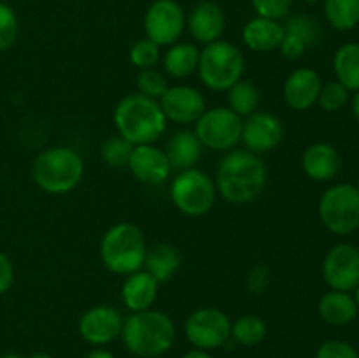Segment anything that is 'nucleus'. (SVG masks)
<instances>
[{"mask_svg": "<svg viewBox=\"0 0 359 358\" xmlns=\"http://www.w3.org/2000/svg\"><path fill=\"white\" fill-rule=\"evenodd\" d=\"M342 167V158L335 146L328 142H314L302 154V168L316 183H326L337 178Z\"/></svg>", "mask_w": 359, "mask_h": 358, "instance_id": "6ab92c4d", "label": "nucleus"}, {"mask_svg": "<svg viewBox=\"0 0 359 358\" xmlns=\"http://www.w3.org/2000/svg\"><path fill=\"white\" fill-rule=\"evenodd\" d=\"M160 107L167 121L177 125H195L200 116L205 112L207 102L200 90L189 84H174L161 95Z\"/></svg>", "mask_w": 359, "mask_h": 358, "instance_id": "4468645a", "label": "nucleus"}, {"mask_svg": "<svg viewBox=\"0 0 359 358\" xmlns=\"http://www.w3.org/2000/svg\"><path fill=\"white\" fill-rule=\"evenodd\" d=\"M266 337V323L258 314H242L231 321V340L245 347L262 344Z\"/></svg>", "mask_w": 359, "mask_h": 358, "instance_id": "cd10ccee", "label": "nucleus"}, {"mask_svg": "<svg viewBox=\"0 0 359 358\" xmlns=\"http://www.w3.org/2000/svg\"><path fill=\"white\" fill-rule=\"evenodd\" d=\"M0 358H25V357H21V354H16V353H6Z\"/></svg>", "mask_w": 359, "mask_h": 358, "instance_id": "49530a36", "label": "nucleus"}, {"mask_svg": "<svg viewBox=\"0 0 359 358\" xmlns=\"http://www.w3.org/2000/svg\"><path fill=\"white\" fill-rule=\"evenodd\" d=\"M28 358H53V357L49 353H46V351H37V353L30 354Z\"/></svg>", "mask_w": 359, "mask_h": 358, "instance_id": "c03bdc74", "label": "nucleus"}, {"mask_svg": "<svg viewBox=\"0 0 359 358\" xmlns=\"http://www.w3.org/2000/svg\"><path fill=\"white\" fill-rule=\"evenodd\" d=\"M170 199L184 216L200 218L216 204V183L207 172L196 167L181 171L170 183Z\"/></svg>", "mask_w": 359, "mask_h": 358, "instance_id": "6e6552de", "label": "nucleus"}, {"mask_svg": "<svg viewBox=\"0 0 359 358\" xmlns=\"http://www.w3.org/2000/svg\"><path fill=\"white\" fill-rule=\"evenodd\" d=\"M269 179L265 161L256 153L248 150L226 151L217 165L216 183L217 195L223 197L226 202L249 204L258 199L263 193Z\"/></svg>", "mask_w": 359, "mask_h": 358, "instance_id": "f257e3e1", "label": "nucleus"}, {"mask_svg": "<svg viewBox=\"0 0 359 358\" xmlns=\"http://www.w3.org/2000/svg\"><path fill=\"white\" fill-rule=\"evenodd\" d=\"M14 283V267L9 256L0 251V295L7 293Z\"/></svg>", "mask_w": 359, "mask_h": 358, "instance_id": "ea45409f", "label": "nucleus"}, {"mask_svg": "<svg viewBox=\"0 0 359 358\" xmlns=\"http://www.w3.org/2000/svg\"><path fill=\"white\" fill-rule=\"evenodd\" d=\"M284 139V125L279 116L269 111H256L242 121L241 142L244 150L263 154L276 150Z\"/></svg>", "mask_w": 359, "mask_h": 358, "instance_id": "ddd939ff", "label": "nucleus"}, {"mask_svg": "<svg viewBox=\"0 0 359 358\" xmlns=\"http://www.w3.org/2000/svg\"><path fill=\"white\" fill-rule=\"evenodd\" d=\"M86 358H116V357L111 353V351L105 350V347H95V350H91L90 353L86 354Z\"/></svg>", "mask_w": 359, "mask_h": 358, "instance_id": "a19ab883", "label": "nucleus"}, {"mask_svg": "<svg viewBox=\"0 0 359 358\" xmlns=\"http://www.w3.org/2000/svg\"><path fill=\"white\" fill-rule=\"evenodd\" d=\"M181 267V253L168 242H160L153 248H147L144 270L149 272L158 283H168L177 274Z\"/></svg>", "mask_w": 359, "mask_h": 358, "instance_id": "b1692460", "label": "nucleus"}, {"mask_svg": "<svg viewBox=\"0 0 359 358\" xmlns=\"http://www.w3.org/2000/svg\"><path fill=\"white\" fill-rule=\"evenodd\" d=\"M323 279L330 290L354 291L359 284V248L351 242L333 246L323 260Z\"/></svg>", "mask_w": 359, "mask_h": 358, "instance_id": "f8f14e48", "label": "nucleus"}, {"mask_svg": "<svg viewBox=\"0 0 359 358\" xmlns=\"http://www.w3.org/2000/svg\"><path fill=\"white\" fill-rule=\"evenodd\" d=\"M284 37V25L266 18H252L242 30V41L251 51L270 53L279 49Z\"/></svg>", "mask_w": 359, "mask_h": 358, "instance_id": "412c9836", "label": "nucleus"}, {"mask_svg": "<svg viewBox=\"0 0 359 358\" xmlns=\"http://www.w3.org/2000/svg\"><path fill=\"white\" fill-rule=\"evenodd\" d=\"M121 339L126 350L135 357L158 358L174 346V319L158 309L132 312L123 323Z\"/></svg>", "mask_w": 359, "mask_h": 358, "instance_id": "f03ea898", "label": "nucleus"}, {"mask_svg": "<svg viewBox=\"0 0 359 358\" xmlns=\"http://www.w3.org/2000/svg\"><path fill=\"white\" fill-rule=\"evenodd\" d=\"M83 175V157L67 146H53L41 151L32 165L34 183L49 195L70 193L79 186Z\"/></svg>", "mask_w": 359, "mask_h": 358, "instance_id": "20e7f679", "label": "nucleus"}, {"mask_svg": "<svg viewBox=\"0 0 359 358\" xmlns=\"http://www.w3.org/2000/svg\"><path fill=\"white\" fill-rule=\"evenodd\" d=\"M356 188L359 190V175H358V183H356Z\"/></svg>", "mask_w": 359, "mask_h": 358, "instance_id": "09e8293b", "label": "nucleus"}, {"mask_svg": "<svg viewBox=\"0 0 359 358\" xmlns=\"http://www.w3.org/2000/svg\"><path fill=\"white\" fill-rule=\"evenodd\" d=\"M137 93L144 95V97L154 98L160 100L161 95L168 90V81L165 72L153 69H144L137 74Z\"/></svg>", "mask_w": 359, "mask_h": 358, "instance_id": "2f4dec72", "label": "nucleus"}, {"mask_svg": "<svg viewBox=\"0 0 359 358\" xmlns=\"http://www.w3.org/2000/svg\"><path fill=\"white\" fill-rule=\"evenodd\" d=\"M184 336L196 350H217L231 339V319L217 307H200L186 318Z\"/></svg>", "mask_w": 359, "mask_h": 358, "instance_id": "9d476101", "label": "nucleus"}, {"mask_svg": "<svg viewBox=\"0 0 359 358\" xmlns=\"http://www.w3.org/2000/svg\"><path fill=\"white\" fill-rule=\"evenodd\" d=\"M146 253V235L130 221H119L102 235L100 260L112 274L128 276L142 270Z\"/></svg>", "mask_w": 359, "mask_h": 358, "instance_id": "39448f33", "label": "nucleus"}, {"mask_svg": "<svg viewBox=\"0 0 359 358\" xmlns=\"http://www.w3.org/2000/svg\"><path fill=\"white\" fill-rule=\"evenodd\" d=\"M351 109H353L354 118H356L358 123H359V91H354L353 102H351Z\"/></svg>", "mask_w": 359, "mask_h": 358, "instance_id": "37998d69", "label": "nucleus"}, {"mask_svg": "<svg viewBox=\"0 0 359 358\" xmlns=\"http://www.w3.org/2000/svg\"><path fill=\"white\" fill-rule=\"evenodd\" d=\"M321 88L323 79L318 70L311 69V67L294 69L284 81V102H286L287 107L297 112L309 111L318 104Z\"/></svg>", "mask_w": 359, "mask_h": 358, "instance_id": "f3484780", "label": "nucleus"}, {"mask_svg": "<svg viewBox=\"0 0 359 358\" xmlns=\"http://www.w3.org/2000/svg\"><path fill=\"white\" fill-rule=\"evenodd\" d=\"M114 125L121 137L133 146L154 144L167 130V118L160 102L140 93H128L114 109Z\"/></svg>", "mask_w": 359, "mask_h": 358, "instance_id": "7ed1b4c3", "label": "nucleus"}, {"mask_svg": "<svg viewBox=\"0 0 359 358\" xmlns=\"http://www.w3.org/2000/svg\"><path fill=\"white\" fill-rule=\"evenodd\" d=\"M325 16L335 30H353L359 25V0H325Z\"/></svg>", "mask_w": 359, "mask_h": 358, "instance_id": "c85d7f7f", "label": "nucleus"}, {"mask_svg": "<svg viewBox=\"0 0 359 358\" xmlns=\"http://www.w3.org/2000/svg\"><path fill=\"white\" fill-rule=\"evenodd\" d=\"M284 32L300 37L309 48L314 46L319 41V37H321V28H319V25L311 16H307V14H293V16H287L286 25H284Z\"/></svg>", "mask_w": 359, "mask_h": 358, "instance_id": "72a5a7b5", "label": "nucleus"}, {"mask_svg": "<svg viewBox=\"0 0 359 358\" xmlns=\"http://www.w3.org/2000/svg\"><path fill=\"white\" fill-rule=\"evenodd\" d=\"M307 49H309V46L305 44V42L302 41L300 37H297V35L284 32L283 42H280V46H279V51H280V55L284 56V58H286V60H298V58H302V56L305 55V51H307Z\"/></svg>", "mask_w": 359, "mask_h": 358, "instance_id": "58836bf2", "label": "nucleus"}, {"mask_svg": "<svg viewBox=\"0 0 359 358\" xmlns=\"http://www.w3.org/2000/svg\"><path fill=\"white\" fill-rule=\"evenodd\" d=\"M133 144L128 142L125 137H121L119 133L116 135L107 137V139L102 142L100 147V157L104 160L105 165H109L111 168H123L128 165L130 154H132Z\"/></svg>", "mask_w": 359, "mask_h": 358, "instance_id": "c756f323", "label": "nucleus"}, {"mask_svg": "<svg viewBox=\"0 0 359 358\" xmlns=\"http://www.w3.org/2000/svg\"><path fill=\"white\" fill-rule=\"evenodd\" d=\"M319 220L335 235H351L359 228V190L351 183H339L319 199Z\"/></svg>", "mask_w": 359, "mask_h": 358, "instance_id": "0eeeda50", "label": "nucleus"}, {"mask_svg": "<svg viewBox=\"0 0 359 358\" xmlns=\"http://www.w3.org/2000/svg\"><path fill=\"white\" fill-rule=\"evenodd\" d=\"M353 297H354V302H356L358 307H359V284H358L356 288H354V295H353Z\"/></svg>", "mask_w": 359, "mask_h": 358, "instance_id": "a18cd8bd", "label": "nucleus"}, {"mask_svg": "<svg viewBox=\"0 0 359 358\" xmlns=\"http://www.w3.org/2000/svg\"><path fill=\"white\" fill-rule=\"evenodd\" d=\"M256 16L280 21L290 16L293 0H251Z\"/></svg>", "mask_w": 359, "mask_h": 358, "instance_id": "c9c22d12", "label": "nucleus"}, {"mask_svg": "<svg viewBox=\"0 0 359 358\" xmlns=\"http://www.w3.org/2000/svg\"><path fill=\"white\" fill-rule=\"evenodd\" d=\"M203 146L193 130H179L168 139L165 154L170 161L172 171H188L200 161Z\"/></svg>", "mask_w": 359, "mask_h": 358, "instance_id": "4be33fe9", "label": "nucleus"}, {"mask_svg": "<svg viewBox=\"0 0 359 358\" xmlns=\"http://www.w3.org/2000/svg\"><path fill=\"white\" fill-rule=\"evenodd\" d=\"M160 283L146 270L128 274L121 286V302L130 312H140L153 309L158 298Z\"/></svg>", "mask_w": 359, "mask_h": 358, "instance_id": "aec40b11", "label": "nucleus"}, {"mask_svg": "<svg viewBox=\"0 0 359 358\" xmlns=\"http://www.w3.org/2000/svg\"><path fill=\"white\" fill-rule=\"evenodd\" d=\"M351 91L344 86L339 81H328V83H323L321 93H319L318 105L325 112H339L349 102Z\"/></svg>", "mask_w": 359, "mask_h": 358, "instance_id": "473e14b6", "label": "nucleus"}, {"mask_svg": "<svg viewBox=\"0 0 359 358\" xmlns=\"http://www.w3.org/2000/svg\"><path fill=\"white\" fill-rule=\"evenodd\" d=\"M242 121L230 107H210L200 116L193 132L207 150L231 151L241 142Z\"/></svg>", "mask_w": 359, "mask_h": 358, "instance_id": "1a4fd4ad", "label": "nucleus"}, {"mask_svg": "<svg viewBox=\"0 0 359 358\" xmlns=\"http://www.w3.org/2000/svg\"><path fill=\"white\" fill-rule=\"evenodd\" d=\"M200 49L193 42H181L168 46L163 55V70L165 76H170L174 79H186L193 76L198 69Z\"/></svg>", "mask_w": 359, "mask_h": 358, "instance_id": "393cba45", "label": "nucleus"}, {"mask_svg": "<svg viewBox=\"0 0 359 358\" xmlns=\"http://www.w3.org/2000/svg\"><path fill=\"white\" fill-rule=\"evenodd\" d=\"M245 70V58L241 49L231 42L219 41L205 44L200 51L198 72L200 81L212 91H228L242 79Z\"/></svg>", "mask_w": 359, "mask_h": 358, "instance_id": "423d86ee", "label": "nucleus"}, {"mask_svg": "<svg viewBox=\"0 0 359 358\" xmlns=\"http://www.w3.org/2000/svg\"><path fill=\"white\" fill-rule=\"evenodd\" d=\"M186 28V14L175 0H154L144 16L146 37L158 46H172L181 39Z\"/></svg>", "mask_w": 359, "mask_h": 358, "instance_id": "9b49d317", "label": "nucleus"}, {"mask_svg": "<svg viewBox=\"0 0 359 358\" xmlns=\"http://www.w3.org/2000/svg\"><path fill=\"white\" fill-rule=\"evenodd\" d=\"M228 98V107L241 116L242 119L251 116L252 112L259 111V102H262V93H259L258 86L252 81L244 79L233 84L230 90L226 91Z\"/></svg>", "mask_w": 359, "mask_h": 358, "instance_id": "bb28decb", "label": "nucleus"}, {"mask_svg": "<svg viewBox=\"0 0 359 358\" xmlns=\"http://www.w3.org/2000/svg\"><path fill=\"white\" fill-rule=\"evenodd\" d=\"M270 279H272V276H270L269 267L263 265V263H258V265L252 267L248 272V276H245V288H248L252 295H262L269 290Z\"/></svg>", "mask_w": 359, "mask_h": 358, "instance_id": "4c0bfd02", "label": "nucleus"}, {"mask_svg": "<svg viewBox=\"0 0 359 358\" xmlns=\"http://www.w3.org/2000/svg\"><path fill=\"white\" fill-rule=\"evenodd\" d=\"M160 46L156 42H153L151 39L144 37L139 39L132 44L128 51V60L133 67H137L139 70L144 69H153L158 62H160Z\"/></svg>", "mask_w": 359, "mask_h": 358, "instance_id": "7c9ffc66", "label": "nucleus"}, {"mask_svg": "<svg viewBox=\"0 0 359 358\" xmlns=\"http://www.w3.org/2000/svg\"><path fill=\"white\" fill-rule=\"evenodd\" d=\"M316 358H359V353L353 344L346 340L330 339L318 347Z\"/></svg>", "mask_w": 359, "mask_h": 358, "instance_id": "e433bc0d", "label": "nucleus"}, {"mask_svg": "<svg viewBox=\"0 0 359 358\" xmlns=\"http://www.w3.org/2000/svg\"><path fill=\"white\" fill-rule=\"evenodd\" d=\"M18 30H20V25H18V16L13 7L0 2V53L9 49L16 42Z\"/></svg>", "mask_w": 359, "mask_h": 358, "instance_id": "f704fd0d", "label": "nucleus"}, {"mask_svg": "<svg viewBox=\"0 0 359 358\" xmlns=\"http://www.w3.org/2000/svg\"><path fill=\"white\" fill-rule=\"evenodd\" d=\"M304 2H307V4H318V2H321V0H304Z\"/></svg>", "mask_w": 359, "mask_h": 358, "instance_id": "de8ad7c7", "label": "nucleus"}, {"mask_svg": "<svg viewBox=\"0 0 359 358\" xmlns=\"http://www.w3.org/2000/svg\"><path fill=\"white\" fill-rule=\"evenodd\" d=\"M318 312L323 321L328 325L346 326L358 318L359 307L353 295L347 291L330 290L319 298Z\"/></svg>", "mask_w": 359, "mask_h": 358, "instance_id": "5701e85b", "label": "nucleus"}, {"mask_svg": "<svg viewBox=\"0 0 359 358\" xmlns=\"http://www.w3.org/2000/svg\"><path fill=\"white\" fill-rule=\"evenodd\" d=\"M123 323L125 318L112 305H93L81 316L79 336L91 346L102 347L121 337Z\"/></svg>", "mask_w": 359, "mask_h": 358, "instance_id": "2eb2a0df", "label": "nucleus"}, {"mask_svg": "<svg viewBox=\"0 0 359 358\" xmlns=\"http://www.w3.org/2000/svg\"><path fill=\"white\" fill-rule=\"evenodd\" d=\"M186 27L196 42L210 44V42L219 41L226 27L223 9L212 0H202L193 7L189 16L186 18Z\"/></svg>", "mask_w": 359, "mask_h": 358, "instance_id": "a211bd4d", "label": "nucleus"}, {"mask_svg": "<svg viewBox=\"0 0 359 358\" xmlns=\"http://www.w3.org/2000/svg\"><path fill=\"white\" fill-rule=\"evenodd\" d=\"M333 72L349 91H359V42H346L333 55Z\"/></svg>", "mask_w": 359, "mask_h": 358, "instance_id": "a878e982", "label": "nucleus"}, {"mask_svg": "<svg viewBox=\"0 0 359 358\" xmlns=\"http://www.w3.org/2000/svg\"><path fill=\"white\" fill-rule=\"evenodd\" d=\"M179 358H214L212 354L209 353V351H203V350H189V351H186L184 354H181V357Z\"/></svg>", "mask_w": 359, "mask_h": 358, "instance_id": "79ce46f5", "label": "nucleus"}, {"mask_svg": "<svg viewBox=\"0 0 359 358\" xmlns=\"http://www.w3.org/2000/svg\"><path fill=\"white\" fill-rule=\"evenodd\" d=\"M126 167L130 168L133 178L144 185L156 186L167 181L172 174L170 161L165 150L154 144H139L133 146L132 154Z\"/></svg>", "mask_w": 359, "mask_h": 358, "instance_id": "dca6fc26", "label": "nucleus"}]
</instances>
